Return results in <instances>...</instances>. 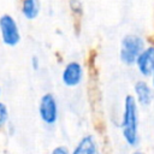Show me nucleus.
<instances>
[{
    "mask_svg": "<svg viewBox=\"0 0 154 154\" xmlns=\"http://www.w3.org/2000/svg\"><path fill=\"white\" fill-rule=\"evenodd\" d=\"M122 128L125 141L130 146H135L137 142V106L134 96L131 95L125 97Z\"/></svg>",
    "mask_w": 154,
    "mask_h": 154,
    "instance_id": "1",
    "label": "nucleus"
},
{
    "mask_svg": "<svg viewBox=\"0 0 154 154\" xmlns=\"http://www.w3.org/2000/svg\"><path fill=\"white\" fill-rule=\"evenodd\" d=\"M144 49V41L141 36L135 34H128L122 40L120 59L126 65L136 63L137 57Z\"/></svg>",
    "mask_w": 154,
    "mask_h": 154,
    "instance_id": "2",
    "label": "nucleus"
},
{
    "mask_svg": "<svg viewBox=\"0 0 154 154\" xmlns=\"http://www.w3.org/2000/svg\"><path fill=\"white\" fill-rule=\"evenodd\" d=\"M0 32L1 40L6 46L13 47L20 41V32L17 22L10 14H2L0 17Z\"/></svg>",
    "mask_w": 154,
    "mask_h": 154,
    "instance_id": "3",
    "label": "nucleus"
},
{
    "mask_svg": "<svg viewBox=\"0 0 154 154\" xmlns=\"http://www.w3.org/2000/svg\"><path fill=\"white\" fill-rule=\"evenodd\" d=\"M38 113L46 124H54L58 119V105L52 94H45L40 100Z\"/></svg>",
    "mask_w": 154,
    "mask_h": 154,
    "instance_id": "4",
    "label": "nucleus"
},
{
    "mask_svg": "<svg viewBox=\"0 0 154 154\" xmlns=\"http://www.w3.org/2000/svg\"><path fill=\"white\" fill-rule=\"evenodd\" d=\"M82 77H83L82 66L77 61H71L65 66L61 78L66 87H76L77 84L81 83Z\"/></svg>",
    "mask_w": 154,
    "mask_h": 154,
    "instance_id": "5",
    "label": "nucleus"
},
{
    "mask_svg": "<svg viewBox=\"0 0 154 154\" xmlns=\"http://www.w3.org/2000/svg\"><path fill=\"white\" fill-rule=\"evenodd\" d=\"M136 64H137L140 72L143 76H146V77L152 76V73L154 71V47L152 46V47L143 49L141 52V54L137 57Z\"/></svg>",
    "mask_w": 154,
    "mask_h": 154,
    "instance_id": "6",
    "label": "nucleus"
},
{
    "mask_svg": "<svg viewBox=\"0 0 154 154\" xmlns=\"http://www.w3.org/2000/svg\"><path fill=\"white\" fill-rule=\"evenodd\" d=\"M135 93L137 95V100L140 101V103L142 106H148L150 105L152 100H153V94H152V89L150 87L143 82V81H138L135 84Z\"/></svg>",
    "mask_w": 154,
    "mask_h": 154,
    "instance_id": "7",
    "label": "nucleus"
},
{
    "mask_svg": "<svg viewBox=\"0 0 154 154\" xmlns=\"http://www.w3.org/2000/svg\"><path fill=\"white\" fill-rule=\"evenodd\" d=\"M41 10L40 0H23L22 13L26 19H35Z\"/></svg>",
    "mask_w": 154,
    "mask_h": 154,
    "instance_id": "8",
    "label": "nucleus"
},
{
    "mask_svg": "<svg viewBox=\"0 0 154 154\" xmlns=\"http://www.w3.org/2000/svg\"><path fill=\"white\" fill-rule=\"evenodd\" d=\"M72 154H97V148L94 138L91 136L83 137L75 148Z\"/></svg>",
    "mask_w": 154,
    "mask_h": 154,
    "instance_id": "9",
    "label": "nucleus"
},
{
    "mask_svg": "<svg viewBox=\"0 0 154 154\" xmlns=\"http://www.w3.org/2000/svg\"><path fill=\"white\" fill-rule=\"evenodd\" d=\"M8 118V112H7V107L0 102V128L6 123Z\"/></svg>",
    "mask_w": 154,
    "mask_h": 154,
    "instance_id": "10",
    "label": "nucleus"
},
{
    "mask_svg": "<svg viewBox=\"0 0 154 154\" xmlns=\"http://www.w3.org/2000/svg\"><path fill=\"white\" fill-rule=\"evenodd\" d=\"M52 154H70V153H69L67 148H65L63 146H59V147H57V148L53 149Z\"/></svg>",
    "mask_w": 154,
    "mask_h": 154,
    "instance_id": "11",
    "label": "nucleus"
},
{
    "mask_svg": "<svg viewBox=\"0 0 154 154\" xmlns=\"http://www.w3.org/2000/svg\"><path fill=\"white\" fill-rule=\"evenodd\" d=\"M32 66H34V69L38 67V63H37V58L36 57H32Z\"/></svg>",
    "mask_w": 154,
    "mask_h": 154,
    "instance_id": "12",
    "label": "nucleus"
},
{
    "mask_svg": "<svg viewBox=\"0 0 154 154\" xmlns=\"http://www.w3.org/2000/svg\"><path fill=\"white\" fill-rule=\"evenodd\" d=\"M152 81H153V87H154V71H153V73H152Z\"/></svg>",
    "mask_w": 154,
    "mask_h": 154,
    "instance_id": "13",
    "label": "nucleus"
},
{
    "mask_svg": "<svg viewBox=\"0 0 154 154\" xmlns=\"http://www.w3.org/2000/svg\"><path fill=\"white\" fill-rule=\"evenodd\" d=\"M132 154H143V153H141V152H135V153H132Z\"/></svg>",
    "mask_w": 154,
    "mask_h": 154,
    "instance_id": "14",
    "label": "nucleus"
}]
</instances>
